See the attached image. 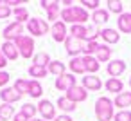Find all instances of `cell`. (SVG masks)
<instances>
[{"mask_svg": "<svg viewBox=\"0 0 131 121\" xmlns=\"http://www.w3.org/2000/svg\"><path fill=\"white\" fill-rule=\"evenodd\" d=\"M95 58H97V62H99V63L111 62V49H110V45L101 44V45H99V51L95 53Z\"/></svg>", "mask_w": 131, "mask_h": 121, "instance_id": "20", "label": "cell"}, {"mask_svg": "<svg viewBox=\"0 0 131 121\" xmlns=\"http://www.w3.org/2000/svg\"><path fill=\"white\" fill-rule=\"evenodd\" d=\"M59 18H61V22L70 24V25H75V24L84 25L86 20H90V15H88V11H86L83 6H72V7L61 9Z\"/></svg>", "mask_w": 131, "mask_h": 121, "instance_id": "1", "label": "cell"}, {"mask_svg": "<svg viewBox=\"0 0 131 121\" xmlns=\"http://www.w3.org/2000/svg\"><path fill=\"white\" fill-rule=\"evenodd\" d=\"M27 94L34 99H41V94H43V87L38 80H29V90Z\"/></svg>", "mask_w": 131, "mask_h": 121, "instance_id": "23", "label": "cell"}, {"mask_svg": "<svg viewBox=\"0 0 131 121\" xmlns=\"http://www.w3.org/2000/svg\"><path fill=\"white\" fill-rule=\"evenodd\" d=\"M90 18L95 25H101V24H106L110 20V13H108V9H97L90 15Z\"/></svg>", "mask_w": 131, "mask_h": 121, "instance_id": "24", "label": "cell"}, {"mask_svg": "<svg viewBox=\"0 0 131 121\" xmlns=\"http://www.w3.org/2000/svg\"><path fill=\"white\" fill-rule=\"evenodd\" d=\"M13 44L16 45V49H18V53H20L22 58L29 60V58L34 56V38H32V36L22 34V36H18Z\"/></svg>", "mask_w": 131, "mask_h": 121, "instance_id": "3", "label": "cell"}, {"mask_svg": "<svg viewBox=\"0 0 131 121\" xmlns=\"http://www.w3.org/2000/svg\"><path fill=\"white\" fill-rule=\"evenodd\" d=\"M22 34H24V24H18L16 20H15L13 24L6 25L4 31H2V36H4L6 42H15V40H16L18 36H22Z\"/></svg>", "mask_w": 131, "mask_h": 121, "instance_id": "6", "label": "cell"}, {"mask_svg": "<svg viewBox=\"0 0 131 121\" xmlns=\"http://www.w3.org/2000/svg\"><path fill=\"white\" fill-rule=\"evenodd\" d=\"M56 108H61L63 112H74V110L77 108V105L72 103L70 99H67L65 96H61V98H58V101H56Z\"/></svg>", "mask_w": 131, "mask_h": 121, "instance_id": "26", "label": "cell"}, {"mask_svg": "<svg viewBox=\"0 0 131 121\" xmlns=\"http://www.w3.org/2000/svg\"><path fill=\"white\" fill-rule=\"evenodd\" d=\"M106 6H108V13H115L118 16L124 13V4L120 2V0H108Z\"/></svg>", "mask_w": 131, "mask_h": 121, "instance_id": "30", "label": "cell"}, {"mask_svg": "<svg viewBox=\"0 0 131 121\" xmlns=\"http://www.w3.org/2000/svg\"><path fill=\"white\" fill-rule=\"evenodd\" d=\"M124 71H126V62L124 60H111L108 63V67H106V72L111 78H118Z\"/></svg>", "mask_w": 131, "mask_h": 121, "instance_id": "13", "label": "cell"}, {"mask_svg": "<svg viewBox=\"0 0 131 121\" xmlns=\"http://www.w3.org/2000/svg\"><path fill=\"white\" fill-rule=\"evenodd\" d=\"M52 60H50V56H49V53H36L34 56H32V65H40V67H47L49 63H50Z\"/></svg>", "mask_w": 131, "mask_h": 121, "instance_id": "29", "label": "cell"}, {"mask_svg": "<svg viewBox=\"0 0 131 121\" xmlns=\"http://www.w3.org/2000/svg\"><path fill=\"white\" fill-rule=\"evenodd\" d=\"M13 15H15V18H16L18 24H25V22L31 20V18H29V11H27V7H24V6L15 7V9H13Z\"/></svg>", "mask_w": 131, "mask_h": 121, "instance_id": "28", "label": "cell"}, {"mask_svg": "<svg viewBox=\"0 0 131 121\" xmlns=\"http://www.w3.org/2000/svg\"><path fill=\"white\" fill-rule=\"evenodd\" d=\"M74 85H77V83H75V76H74L72 72H65L63 76L56 78V89L61 90V92H67V90L72 89Z\"/></svg>", "mask_w": 131, "mask_h": 121, "instance_id": "10", "label": "cell"}, {"mask_svg": "<svg viewBox=\"0 0 131 121\" xmlns=\"http://www.w3.org/2000/svg\"><path fill=\"white\" fill-rule=\"evenodd\" d=\"M65 7H72V0H63V2H61Z\"/></svg>", "mask_w": 131, "mask_h": 121, "instance_id": "45", "label": "cell"}, {"mask_svg": "<svg viewBox=\"0 0 131 121\" xmlns=\"http://www.w3.org/2000/svg\"><path fill=\"white\" fill-rule=\"evenodd\" d=\"M15 114L16 112H15V107L13 105H7V103L0 105V121H9V119H13Z\"/></svg>", "mask_w": 131, "mask_h": 121, "instance_id": "27", "label": "cell"}, {"mask_svg": "<svg viewBox=\"0 0 131 121\" xmlns=\"http://www.w3.org/2000/svg\"><path fill=\"white\" fill-rule=\"evenodd\" d=\"M6 65H7V60H6V56L2 54V51H0V71H4Z\"/></svg>", "mask_w": 131, "mask_h": 121, "instance_id": "44", "label": "cell"}, {"mask_svg": "<svg viewBox=\"0 0 131 121\" xmlns=\"http://www.w3.org/2000/svg\"><path fill=\"white\" fill-rule=\"evenodd\" d=\"M0 51H2V54L6 56L7 62H15V60L20 56V53H18L16 45H15L13 42H4L2 45H0Z\"/></svg>", "mask_w": 131, "mask_h": 121, "instance_id": "14", "label": "cell"}, {"mask_svg": "<svg viewBox=\"0 0 131 121\" xmlns=\"http://www.w3.org/2000/svg\"><path fill=\"white\" fill-rule=\"evenodd\" d=\"M68 36H72V38H75V40H81V42H86V38H88V27H86V25H79V24L70 25Z\"/></svg>", "mask_w": 131, "mask_h": 121, "instance_id": "18", "label": "cell"}, {"mask_svg": "<svg viewBox=\"0 0 131 121\" xmlns=\"http://www.w3.org/2000/svg\"><path fill=\"white\" fill-rule=\"evenodd\" d=\"M59 7H56V9H50V11H47V20H50V22H58V18H59Z\"/></svg>", "mask_w": 131, "mask_h": 121, "instance_id": "40", "label": "cell"}, {"mask_svg": "<svg viewBox=\"0 0 131 121\" xmlns=\"http://www.w3.org/2000/svg\"><path fill=\"white\" fill-rule=\"evenodd\" d=\"M47 71H49V74L59 78V76H63V74L67 72V65H65L63 62H59V60H52V62L47 65Z\"/></svg>", "mask_w": 131, "mask_h": 121, "instance_id": "19", "label": "cell"}, {"mask_svg": "<svg viewBox=\"0 0 131 121\" xmlns=\"http://www.w3.org/2000/svg\"><path fill=\"white\" fill-rule=\"evenodd\" d=\"M4 4H6V6H9V7H11V6H15V7H20V6H24L25 2H20V0H6Z\"/></svg>", "mask_w": 131, "mask_h": 121, "instance_id": "41", "label": "cell"}, {"mask_svg": "<svg viewBox=\"0 0 131 121\" xmlns=\"http://www.w3.org/2000/svg\"><path fill=\"white\" fill-rule=\"evenodd\" d=\"M49 74L47 67H40V65H31L29 67V76L34 78V80H40V78H45Z\"/></svg>", "mask_w": 131, "mask_h": 121, "instance_id": "31", "label": "cell"}, {"mask_svg": "<svg viewBox=\"0 0 131 121\" xmlns=\"http://www.w3.org/2000/svg\"><path fill=\"white\" fill-rule=\"evenodd\" d=\"M36 107H38V112L41 114V119H45V121L56 119V105L50 99H40V103Z\"/></svg>", "mask_w": 131, "mask_h": 121, "instance_id": "5", "label": "cell"}, {"mask_svg": "<svg viewBox=\"0 0 131 121\" xmlns=\"http://www.w3.org/2000/svg\"><path fill=\"white\" fill-rule=\"evenodd\" d=\"M106 90L108 92H115V94H120L124 90V81L118 80V78H108V81L104 83Z\"/></svg>", "mask_w": 131, "mask_h": 121, "instance_id": "21", "label": "cell"}, {"mask_svg": "<svg viewBox=\"0 0 131 121\" xmlns=\"http://www.w3.org/2000/svg\"><path fill=\"white\" fill-rule=\"evenodd\" d=\"M65 98L67 99H70L72 103H83V101H86V98H88V92H86V89L83 87V85H74L72 89H68L67 90V94H65Z\"/></svg>", "mask_w": 131, "mask_h": 121, "instance_id": "8", "label": "cell"}, {"mask_svg": "<svg viewBox=\"0 0 131 121\" xmlns=\"http://www.w3.org/2000/svg\"><path fill=\"white\" fill-rule=\"evenodd\" d=\"M113 105L118 110H127V107H131V92H120L115 96Z\"/></svg>", "mask_w": 131, "mask_h": 121, "instance_id": "16", "label": "cell"}, {"mask_svg": "<svg viewBox=\"0 0 131 121\" xmlns=\"http://www.w3.org/2000/svg\"><path fill=\"white\" fill-rule=\"evenodd\" d=\"M101 38H102V42H104L106 45H111V44H118L120 34H118V31H117V29L104 27V29H101Z\"/></svg>", "mask_w": 131, "mask_h": 121, "instance_id": "15", "label": "cell"}, {"mask_svg": "<svg viewBox=\"0 0 131 121\" xmlns=\"http://www.w3.org/2000/svg\"><path fill=\"white\" fill-rule=\"evenodd\" d=\"M81 6H84V9H92V11H97L101 9L99 7V0H81Z\"/></svg>", "mask_w": 131, "mask_h": 121, "instance_id": "36", "label": "cell"}, {"mask_svg": "<svg viewBox=\"0 0 131 121\" xmlns=\"http://www.w3.org/2000/svg\"><path fill=\"white\" fill-rule=\"evenodd\" d=\"M20 112H22V114L31 121V119H34V117H36V114H38V107H36V105H32V103H24Z\"/></svg>", "mask_w": 131, "mask_h": 121, "instance_id": "32", "label": "cell"}, {"mask_svg": "<svg viewBox=\"0 0 131 121\" xmlns=\"http://www.w3.org/2000/svg\"><path fill=\"white\" fill-rule=\"evenodd\" d=\"M83 62H84V71L88 74H95L101 69V63L97 62L95 56H83Z\"/></svg>", "mask_w": 131, "mask_h": 121, "instance_id": "22", "label": "cell"}, {"mask_svg": "<svg viewBox=\"0 0 131 121\" xmlns=\"http://www.w3.org/2000/svg\"><path fill=\"white\" fill-rule=\"evenodd\" d=\"M50 34H52V40L56 42V44H65V40L68 38V29H67V24L65 22H61V20H58L56 24H52V27H50Z\"/></svg>", "mask_w": 131, "mask_h": 121, "instance_id": "7", "label": "cell"}, {"mask_svg": "<svg viewBox=\"0 0 131 121\" xmlns=\"http://www.w3.org/2000/svg\"><path fill=\"white\" fill-rule=\"evenodd\" d=\"M40 6H41L45 11H50V9L59 7V2H58V0H41V2H40Z\"/></svg>", "mask_w": 131, "mask_h": 121, "instance_id": "37", "label": "cell"}, {"mask_svg": "<svg viewBox=\"0 0 131 121\" xmlns=\"http://www.w3.org/2000/svg\"><path fill=\"white\" fill-rule=\"evenodd\" d=\"M113 121H131V110H118V112H115Z\"/></svg>", "mask_w": 131, "mask_h": 121, "instance_id": "35", "label": "cell"}, {"mask_svg": "<svg viewBox=\"0 0 131 121\" xmlns=\"http://www.w3.org/2000/svg\"><path fill=\"white\" fill-rule=\"evenodd\" d=\"M13 121H29V119H27L22 112H16V114L13 116Z\"/></svg>", "mask_w": 131, "mask_h": 121, "instance_id": "42", "label": "cell"}, {"mask_svg": "<svg viewBox=\"0 0 131 121\" xmlns=\"http://www.w3.org/2000/svg\"><path fill=\"white\" fill-rule=\"evenodd\" d=\"M13 89L18 92V94H27V90H29V80H25V78H18V80H15V83H13Z\"/></svg>", "mask_w": 131, "mask_h": 121, "instance_id": "33", "label": "cell"}, {"mask_svg": "<svg viewBox=\"0 0 131 121\" xmlns=\"http://www.w3.org/2000/svg\"><path fill=\"white\" fill-rule=\"evenodd\" d=\"M83 47H84V42L81 40H75L72 36H68L65 40V49H67V54L72 56V58H77L79 53H83Z\"/></svg>", "mask_w": 131, "mask_h": 121, "instance_id": "9", "label": "cell"}, {"mask_svg": "<svg viewBox=\"0 0 131 121\" xmlns=\"http://www.w3.org/2000/svg\"><path fill=\"white\" fill-rule=\"evenodd\" d=\"M54 121H74L68 114H61V116H56V119Z\"/></svg>", "mask_w": 131, "mask_h": 121, "instance_id": "43", "label": "cell"}, {"mask_svg": "<svg viewBox=\"0 0 131 121\" xmlns=\"http://www.w3.org/2000/svg\"><path fill=\"white\" fill-rule=\"evenodd\" d=\"M99 42H86L83 47V56H95V53L99 51Z\"/></svg>", "mask_w": 131, "mask_h": 121, "instance_id": "34", "label": "cell"}, {"mask_svg": "<svg viewBox=\"0 0 131 121\" xmlns=\"http://www.w3.org/2000/svg\"><path fill=\"white\" fill-rule=\"evenodd\" d=\"M113 108H115L113 101L108 96H101L95 101V117H97V121H113V116H115Z\"/></svg>", "mask_w": 131, "mask_h": 121, "instance_id": "2", "label": "cell"}, {"mask_svg": "<svg viewBox=\"0 0 131 121\" xmlns=\"http://www.w3.org/2000/svg\"><path fill=\"white\" fill-rule=\"evenodd\" d=\"M129 87H131V78H129Z\"/></svg>", "mask_w": 131, "mask_h": 121, "instance_id": "47", "label": "cell"}, {"mask_svg": "<svg viewBox=\"0 0 131 121\" xmlns=\"http://www.w3.org/2000/svg\"><path fill=\"white\" fill-rule=\"evenodd\" d=\"M9 80H11L9 72L0 71V89H6V87H7V83H9Z\"/></svg>", "mask_w": 131, "mask_h": 121, "instance_id": "39", "label": "cell"}, {"mask_svg": "<svg viewBox=\"0 0 131 121\" xmlns=\"http://www.w3.org/2000/svg\"><path fill=\"white\" fill-rule=\"evenodd\" d=\"M31 121H45V119H41V117H40V119H38V117H34V119H31Z\"/></svg>", "mask_w": 131, "mask_h": 121, "instance_id": "46", "label": "cell"}, {"mask_svg": "<svg viewBox=\"0 0 131 121\" xmlns=\"http://www.w3.org/2000/svg\"><path fill=\"white\" fill-rule=\"evenodd\" d=\"M0 4H2V2H0Z\"/></svg>", "mask_w": 131, "mask_h": 121, "instance_id": "48", "label": "cell"}, {"mask_svg": "<svg viewBox=\"0 0 131 121\" xmlns=\"http://www.w3.org/2000/svg\"><path fill=\"white\" fill-rule=\"evenodd\" d=\"M11 15H13V9H11L9 6L0 4V20H6V18H9Z\"/></svg>", "mask_w": 131, "mask_h": 121, "instance_id": "38", "label": "cell"}, {"mask_svg": "<svg viewBox=\"0 0 131 121\" xmlns=\"http://www.w3.org/2000/svg\"><path fill=\"white\" fill-rule=\"evenodd\" d=\"M81 85H83L86 90H90V92H97V90L102 89V81H101V78H97L95 74H86V76L81 80Z\"/></svg>", "mask_w": 131, "mask_h": 121, "instance_id": "11", "label": "cell"}, {"mask_svg": "<svg viewBox=\"0 0 131 121\" xmlns=\"http://www.w3.org/2000/svg\"><path fill=\"white\" fill-rule=\"evenodd\" d=\"M117 27H118V33L131 34V13H122L117 20Z\"/></svg>", "mask_w": 131, "mask_h": 121, "instance_id": "17", "label": "cell"}, {"mask_svg": "<svg viewBox=\"0 0 131 121\" xmlns=\"http://www.w3.org/2000/svg\"><path fill=\"white\" fill-rule=\"evenodd\" d=\"M0 99H2V103H7V105H13L16 101L22 99V94H18L13 87H6L0 90Z\"/></svg>", "mask_w": 131, "mask_h": 121, "instance_id": "12", "label": "cell"}, {"mask_svg": "<svg viewBox=\"0 0 131 121\" xmlns=\"http://www.w3.org/2000/svg\"><path fill=\"white\" fill-rule=\"evenodd\" d=\"M27 31H29V36H43L47 33H50V25L47 20H40V18H31L27 22Z\"/></svg>", "mask_w": 131, "mask_h": 121, "instance_id": "4", "label": "cell"}, {"mask_svg": "<svg viewBox=\"0 0 131 121\" xmlns=\"http://www.w3.org/2000/svg\"><path fill=\"white\" fill-rule=\"evenodd\" d=\"M70 72L75 76V74H84L86 71H84V62H83V58H70Z\"/></svg>", "mask_w": 131, "mask_h": 121, "instance_id": "25", "label": "cell"}]
</instances>
